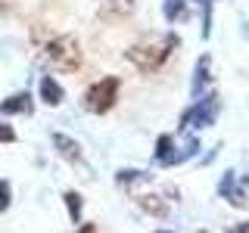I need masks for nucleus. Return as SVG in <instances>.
<instances>
[{
  "instance_id": "obj_9",
  "label": "nucleus",
  "mask_w": 249,
  "mask_h": 233,
  "mask_svg": "<svg viewBox=\"0 0 249 233\" xmlns=\"http://www.w3.org/2000/svg\"><path fill=\"white\" fill-rule=\"evenodd\" d=\"M131 13H134V0H106V3L100 6V19L103 22H119Z\"/></svg>"
},
{
  "instance_id": "obj_18",
  "label": "nucleus",
  "mask_w": 249,
  "mask_h": 233,
  "mask_svg": "<svg viewBox=\"0 0 249 233\" xmlns=\"http://www.w3.org/2000/svg\"><path fill=\"white\" fill-rule=\"evenodd\" d=\"M212 3L215 0H199V6H202V37L212 34Z\"/></svg>"
},
{
  "instance_id": "obj_8",
  "label": "nucleus",
  "mask_w": 249,
  "mask_h": 233,
  "mask_svg": "<svg viewBox=\"0 0 249 233\" xmlns=\"http://www.w3.org/2000/svg\"><path fill=\"white\" fill-rule=\"evenodd\" d=\"M134 202H137V208H143L153 217H168V202L159 193H140V196H134Z\"/></svg>"
},
{
  "instance_id": "obj_11",
  "label": "nucleus",
  "mask_w": 249,
  "mask_h": 233,
  "mask_svg": "<svg viewBox=\"0 0 249 233\" xmlns=\"http://www.w3.org/2000/svg\"><path fill=\"white\" fill-rule=\"evenodd\" d=\"M41 100L47 106H59L62 100H66V90H62V84L56 81V78H41Z\"/></svg>"
},
{
  "instance_id": "obj_3",
  "label": "nucleus",
  "mask_w": 249,
  "mask_h": 233,
  "mask_svg": "<svg viewBox=\"0 0 249 233\" xmlns=\"http://www.w3.org/2000/svg\"><path fill=\"white\" fill-rule=\"evenodd\" d=\"M119 78L115 75H106V78H100V81H93L88 90H84V109L93 115H106L109 109L115 106V100H119Z\"/></svg>"
},
{
  "instance_id": "obj_17",
  "label": "nucleus",
  "mask_w": 249,
  "mask_h": 233,
  "mask_svg": "<svg viewBox=\"0 0 249 233\" xmlns=\"http://www.w3.org/2000/svg\"><path fill=\"white\" fill-rule=\"evenodd\" d=\"M196 152H199V140H196V137H187V143L178 150V165H181V162L196 159Z\"/></svg>"
},
{
  "instance_id": "obj_20",
  "label": "nucleus",
  "mask_w": 249,
  "mask_h": 233,
  "mask_svg": "<svg viewBox=\"0 0 249 233\" xmlns=\"http://www.w3.org/2000/svg\"><path fill=\"white\" fill-rule=\"evenodd\" d=\"M13 140H16V131L6 121H0V143H13Z\"/></svg>"
},
{
  "instance_id": "obj_12",
  "label": "nucleus",
  "mask_w": 249,
  "mask_h": 233,
  "mask_svg": "<svg viewBox=\"0 0 249 233\" xmlns=\"http://www.w3.org/2000/svg\"><path fill=\"white\" fill-rule=\"evenodd\" d=\"M66 208H69V217H72L75 224H81V208H84V199H81V193H75V190H69L66 196Z\"/></svg>"
},
{
  "instance_id": "obj_7",
  "label": "nucleus",
  "mask_w": 249,
  "mask_h": 233,
  "mask_svg": "<svg viewBox=\"0 0 249 233\" xmlns=\"http://www.w3.org/2000/svg\"><path fill=\"white\" fill-rule=\"evenodd\" d=\"M153 162L156 165H178V146H175V137L171 134H162L159 140H156V152H153Z\"/></svg>"
},
{
  "instance_id": "obj_21",
  "label": "nucleus",
  "mask_w": 249,
  "mask_h": 233,
  "mask_svg": "<svg viewBox=\"0 0 249 233\" xmlns=\"http://www.w3.org/2000/svg\"><path fill=\"white\" fill-rule=\"evenodd\" d=\"M13 13H16V0H0V19L13 16Z\"/></svg>"
},
{
  "instance_id": "obj_15",
  "label": "nucleus",
  "mask_w": 249,
  "mask_h": 233,
  "mask_svg": "<svg viewBox=\"0 0 249 233\" xmlns=\"http://www.w3.org/2000/svg\"><path fill=\"white\" fill-rule=\"evenodd\" d=\"M233 193H237V174H233V171H224L221 183H218V196L231 202V199H233Z\"/></svg>"
},
{
  "instance_id": "obj_2",
  "label": "nucleus",
  "mask_w": 249,
  "mask_h": 233,
  "mask_svg": "<svg viewBox=\"0 0 249 233\" xmlns=\"http://www.w3.org/2000/svg\"><path fill=\"white\" fill-rule=\"evenodd\" d=\"M44 56L50 59V66H56V72H66V75L78 72L81 62H84V53H81V47H78V41L72 34L53 37V41L44 47Z\"/></svg>"
},
{
  "instance_id": "obj_10",
  "label": "nucleus",
  "mask_w": 249,
  "mask_h": 233,
  "mask_svg": "<svg viewBox=\"0 0 249 233\" xmlns=\"http://www.w3.org/2000/svg\"><path fill=\"white\" fill-rule=\"evenodd\" d=\"M35 103H31V93H13L0 103V115H28Z\"/></svg>"
},
{
  "instance_id": "obj_4",
  "label": "nucleus",
  "mask_w": 249,
  "mask_h": 233,
  "mask_svg": "<svg viewBox=\"0 0 249 233\" xmlns=\"http://www.w3.org/2000/svg\"><path fill=\"white\" fill-rule=\"evenodd\" d=\"M218 109H221L218 93H206V97L193 100V106L181 112V131H190V128H212L215 118H218Z\"/></svg>"
},
{
  "instance_id": "obj_14",
  "label": "nucleus",
  "mask_w": 249,
  "mask_h": 233,
  "mask_svg": "<svg viewBox=\"0 0 249 233\" xmlns=\"http://www.w3.org/2000/svg\"><path fill=\"white\" fill-rule=\"evenodd\" d=\"M231 205H233V208H249V174H243V177L237 181V193H233Z\"/></svg>"
},
{
  "instance_id": "obj_19",
  "label": "nucleus",
  "mask_w": 249,
  "mask_h": 233,
  "mask_svg": "<svg viewBox=\"0 0 249 233\" xmlns=\"http://www.w3.org/2000/svg\"><path fill=\"white\" fill-rule=\"evenodd\" d=\"M10 196H13L10 183H6V181H0V212H6V208H10Z\"/></svg>"
},
{
  "instance_id": "obj_5",
  "label": "nucleus",
  "mask_w": 249,
  "mask_h": 233,
  "mask_svg": "<svg viewBox=\"0 0 249 233\" xmlns=\"http://www.w3.org/2000/svg\"><path fill=\"white\" fill-rule=\"evenodd\" d=\"M209 84H212V56H209V53H202V56L196 59V68H193V81H190V97H193V100L206 97Z\"/></svg>"
},
{
  "instance_id": "obj_1",
  "label": "nucleus",
  "mask_w": 249,
  "mask_h": 233,
  "mask_svg": "<svg viewBox=\"0 0 249 233\" xmlns=\"http://www.w3.org/2000/svg\"><path fill=\"white\" fill-rule=\"evenodd\" d=\"M178 47H181V37H178L175 31H168V34L146 37V41L128 47V50H124V59H128L140 75H153V72H159V68L165 66L168 56L178 50Z\"/></svg>"
},
{
  "instance_id": "obj_23",
  "label": "nucleus",
  "mask_w": 249,
  "mask_h": 233,
  "mask_svg": "<svg viewBox=\"0 0 249 233\" xmlns=\"http://www.w3.org/2000/svg\"><path fill=\"white\" fill-rule=\"evenodd\" d=\"M75 233H97V227H93V224H81Z\"/></svg>"
},
{
  "instance_id": "obj_16",
  "label": "nucleus",
  "mask_w": 249,
  "mask_h": 233,
  "mask_svg": "<svg viewBox=\"0 0 249 233\" xmlns=\"http://www.w3.org/2000/svg\"><path fill=\"white\" fill-rule=\"evenodd\" d=\"M165 19L168 22H178V19H184L187 16V0H165Z\"/></svg>"
},
{
  "instance_id": "obj_22",
  "label": "nucleus",
  "mask_w": 249,
  "mask_h": 233,
  "mask_svg": "<svg viewBox=\"0 0 249 233\" xmlns=\"http://www.w3.org/2000/svg\"><path fill=\"white\" fill-rule=\"evenodd\" d=\"M228 233H249V221H240V224H233V227Z\"/></svg>"
},
{
  "instance_id": "obj_24",
  "label": "nucleus",
  "mask_w": 249,
  "mask_h": 233,
  "mask_svg": "<svg viewBox=\"0 0 249 233\" xmlns=\"http://www.w3.org/2000/svg\"><path fill=\"white\" fill-rule=\"evenodd\" d=\"M156 233H171V230H156Z\"/></svg>"
},
{
  "instance_id": "obj_13",
  "label": "nucleus",
  "mask_w": 249,
  "mask_h": 233,
  "mask_svg": "<svg viewBox=\"0 0 249 233\" xmlns=\"http://www.w3.org/2000/svg\"><path fill=\"white\" fill-rule=\"evenodd\" d=\"M115 181H119L122 186H134V183L150 181V174H146V171H134V168H122L119 174H115Z\"/></svg>"
},
{
  "instance_id": "obj_6",
  "label": "nucleus",
  "mask_w": 249,
  "mask_h": 233,
  "mask_svg": "<svg viewBox=\"0 0 249 233\" xmlns=\"http://www.w3.org/2000/svg\"><path fill=\"white\" fill-rule=\"evenodd\" d=\"M53 146H56V152L69 165H84V152H81V143H78V140L66 137V134H53Z\"/></svg>"
}]
</instances>
